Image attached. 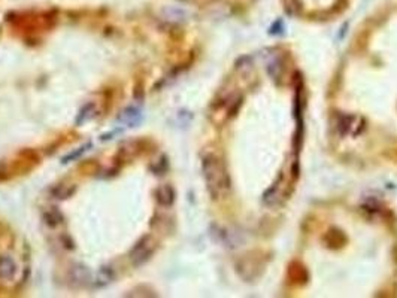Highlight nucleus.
<instances>
[{"instance_id": "6", "label": "nucleus", "mask_w": 397, "mask_h": 298, "mask_svg": "<svg viewBox=\"0 0 397 298\" xmlns=\"http://www.w3.org/2000/svg\"><path fill=\"white\" fill-rule=\"evenodd\" d=\"M45 222H48L50 225H57L60 222V213L54 212V210H50L48 213H45Z\"/></svg>"}, {"instance_id": "4", "label": "nucleus", "mask_w": 397, "mask_h": 298, "mask_svg": "<svg viewBox=\"0 0 397 298\" xmlns=\"http://www.w3.org/2000/svg\"><path fill=\"white\" fill-rule=\"evenodd\" d=\"M113 278V273L109 267H103L99 273H97V278H96V283L99 286H105L106 283H109Z\"/></svg>"}, {"instance_id": "1", "label": "nucleus", "mask_w": 397, "mask_h": 298, "mask_svg": "<svg viewBox=\"0 0 397 298\" xmlns=\"http://www.w3.org/2000/svg\"><path fill=\"white\" fill-rule=\"evenodd\" d=\"M152 249H154V242L151 240V237H148V236L142 237L141 240L137 242V244L132 249V252H130L132 262L136 267L145 264L150 260V257L152 254Z\"/></svg>"}, {"instance_id": "3", "label": "nucleus", "mask_w": 397, "mask_h": 298, "mask_svg": "<svg viewBox=\"0 0 397 298\" xmlns=\"http://www.w3.org/2000/svg\"><path fill=\"white\" fill-rule=\"evenodd\" d=\"M155 198L157 202L163 206H170L175 200V192L169 185H163L160 188H157L155 191Z\"/></svg>"}, {"instance_id": "2", "label": "nucleus", "mask_w": 397, "mask_h": 298, "mask_svg": "<svg viewBox=\"0 0 397 298\" xmlns=\"http://www.w3.org/2000/svg\"><path fill=\"white\" fill-rule=\"evenodd\" d=\"M17 264L12 258L9 257H2L0 258V279H14L17 275Z\"/></svg>"}, {"instance_id": "5", "label": "nucleus", "mask_w": 397, "mask_h": 298, "mask_svg": "<svg viewBox=\"0 0 397 298\" xmlns=\"http://www.w3.org/2000/svg\"><path fill=\"white\" fill-rule=\"evenodd\" d=\"M121 121H124L126 119V122L127 124H136V122H139V119H141V113H139L136 109H126L124 112H123V115H121V118H120Z\"/></svg>"}]
</instances>
